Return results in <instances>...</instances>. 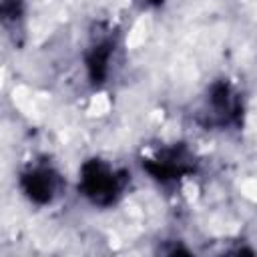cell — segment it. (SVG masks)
Masks as SVG:
<instances>
[{
  "instance_id": "cell-1",
  "label": "cell",
  "mask_w": 257,
  "mask_h": 257,
  "mask_svg": "<svg viewBox=\"0 0 257 257\" xmlns=\"http://www.w3.org/2000/svg\"><path fill=\"white\" fill-rule=\"evenodd\" d=\"M193 120L211 133H235L245 124V98L229 78H215L203 92Z\"/></svg>"
},
{
  "instance_id": "cell-7",
  "label": "cell",
  "mask_w": 257,
  "mask_h": 257,
  "mask_svg": "<svg viewBox=\"0 0 257 257\" xmlns=\"http://www.w3.org/2000/svg\"><path fill=\"white\" fill-rule=\"evenodd\" d=\"M139 8H157L163 4V0H133Z\"/></svg>"
},
{
  "instance_id": "cell-2",
  "label": "cell",
  "mask_w": 257,
  "mask_h": 257,
  "mask_svg": "<svg viewBox=\"0 0 257 257\" xmlns=\"http://www.w3.org/2000/svg\"><path fill=\"white\" fill-rule=\"evenodd\" d=\"M131 173L124 167L112 165L106 159L90 157L78 169V193L92 207L110 209L126 193Z\"/></svg>"
},
{
  "instance_id": "cell-6",
  "label": "cell",
  "mask_w": 257,
  "mask_h": 257,
  "mask_svg": "<svg viewBox=\"0 0 257 257\" xmlns=\"http://www.w3.org/2000/svg\"><path fill=\"white\" fill-rule=\"evenodd\" d=\"M0 24L14 46L26 38V0H0Z\"/></svg>"
},
{
  "instance_id": "cell-3",
  "label": "cell",
  "mask_w": 257,
  "mask_h": 257,
  "mask_svg": "<svg viewBox=\"0 0 257 257\" xmlns=\"http://www.w3.org/2000/svg\"><path fill=\"white\" fill-rule=\"evenodd\" d=\"M199 165L201 161L197 153L183 141L161 143L141 157L143 171L163 187L179 185L181 181L197 175Z\"/></svg>"
},
{
  "instance_id": "cell-5",
  "label": "cell",
  "mask_w": 257,
  "mask_h": 257,
  "mask_svg": "<svg viewBox=\"0 0 257 257\" xmlns=\"http://www.w3.org/2000/svg\"><path fill=\"white\" fill-rule=\"evenodd\" d=\"M16 183L22 197L36 207H48L56 203L66 189V179L62 177L58 167L46 157L28 161L18 171Z\"/></svg>"
},
{
  "instance_id": "cell-4",
  "label": "cell",
  "mask_w": 257,
  "mask_h": 257,
  "mask_svg": "<svg viewBox=\"0 0 257 257\" xmlns=\"http://www.w3.org/2000/svg\"><path fill=\"white\" fill-rule=\"evenodd\" d=\"M118 48H120V30L106 20L92 22L88 30L86 46L82 50L86 78L92 88H102L110 80Z\"/></svg>"
}]
</instances>
